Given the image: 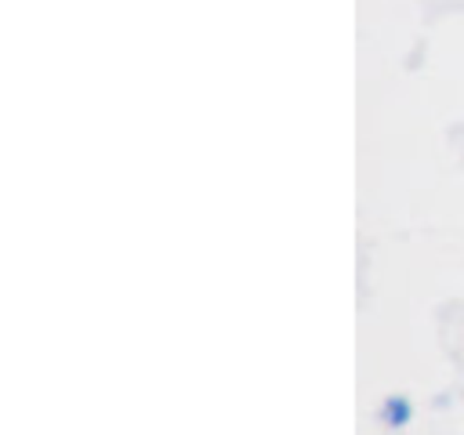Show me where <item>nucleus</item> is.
Masks as SVG:
<instances>
[]
</instances>
